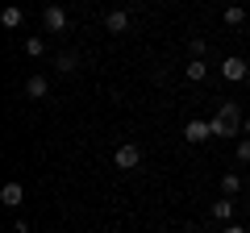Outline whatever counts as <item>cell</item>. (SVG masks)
I'll return each instance as SVG.
<instances>
[{
	"label": "cell",
	"instance_id": "obj_13",
	"mask_svg": "<svg viewBox=\"0 0 250 233\" xmlns=\"http://www.w3.org/2000/svg\"><path fill=\"white\" fill-rule=\"evenodd\" d=\"M238 192H242L238 175H233V171H229V175H221V196H238Z\"/></svg>",
	"mask_w": 250,
	"mask_h": 233
},
{
	"label": "cell",
	"instance_id": "obj_4",
	"mask_svg": "<svg viewBox=\"0 0 250 233\" xmlns=\"http://www.w3.org/2000/svg\"><path fill=\"white\" fill-rule=\"evenodd\" d=\"M42 25L50 29V34H62V29H67V13H62V4H46V9H42Z\"/></svg>",
	"mask_w": 250,
	"mask_h": 233
},
{
	"label": "cell",
	"instance_id": "obj_20",
	"mask_svg": "<svg viewBox=\"0 0 250 233\" xmlns=\"http://www.w3.org/2000/svg\"><path fill=\"white\" fill-rule=\"evenodd\" d=\"M246 200H250V192H246Z\"/></svg>",
	"mask_w": 250,
	"mask_h": 233
},
{
	"label": "cell",
	"instance_id": "obj_17",
	"mask_svg": "<svg viewBox=\"0 0 250 233\" xmlns=\"http://www.w3.org/2000/svg\"><path fill=\"white\" fill-rule=\"evenodd\" d=\"M238 162H250V137H246V142H238Z\"/></svg>",
	"mask_w": 250,
	"mask_h": 233
},
{
	"label": "cell",
	"instance_id": "obj_12",
	"mask_svg": "<svg viewBox=\"0 0 250 233\" xmlns=\"http://www.w3.org/2000/svg\"><path fill=\"white\" fill-rule=\"evenodd\" d=\"M242 21H246V9H242V4H225V25H233V29H238Z\"/></svg>",
	"mask_w": 250,
	"mask_h": 233
},
{
	"label": "cell",
	"instance_id": "obj_15",
	"mask_svg": "<svg viewBox=\"0 0 250 233\" xmlns=\"http://www.w3.org/2000/svg\"><path fill=\"white\" fill-rule=\"evenodd\" d=\"M25 54H29V58H42V54H46V42H42V38H25Z\"/></svg>",
	"mask_w": 250,
	"mask_h": 233
},
{
	"label": "cell",
	"instance_id": "obj_19",
	"mask_svg": "<svg viewBox=\"0 0 250 233\" xmlns=\"http://www.w3.org/2000/svg\"><path fill=\"white\" fill-rule=\"evenodd\" d=\"M242 129H246V134H250V116H246V125H242Z\"/></svg>",
	"mask_w": 250,
	"mask_h": 233
},
{
	"label": "cell",
	"instance_id": "obj_18",
	"mask_svg": "<svg viewBox=\"0 0 250 233\" xmlns=\"http://www.w3.org/2000/svg\"><path fill=\"white\" fill-rule=\"evenodd\" d=\"M225 233H246V229H242V225H225Z\"/></svg>",
	"mask_w": 250,
	"mask_h": 233
},
{
	"label": "cell",
	"instance_id": "obj_2",
	"mask_svg": "<svg viewBox=\"0 0 250 233\" xmlns=\"http://www.w3.org/2000/svg\"><path fill=\"white\" fill-rule=\"evenodd\" d=\"M113 162H117V167H121V171H134L138 162H142V150H138L134 142H125V146H117V154H113Z\"/></svg>",
	"mask_w": 250,
	"mask_h": 233
},
{
	"label": "cell",
	"instance_id": "obj_16",
	"mask_svg": "<svg viewBox=\"0 0 250 233\" xmlns=\"http://www.w3.org/2000/svg\"><path fill=\"white\" fill-rule=\"evenodd\" d=\"M188 50H192V58H205L208 42H205V38H192V46H188Z\"/></svg>",
	"mask_w": 250,
	"mask_h": 233
},
{
	"label": "cell",
	"instance_id": "obj_14",
	"mask_svg": "<svg viewBox=\"0 0 250 233\" xmlns=\"http://www.w3.org/2000/svg\"><path fill=\"white\" fill-rule=\"evenodd\" d=\"M54 67H59V75H71L75 67H80V58H75V54L67 50V54H59V63H54Z\"/></svg>",
	"mask_w": 250,
	"mask_h": 233
},
{
	"label": "cell",
	"instance_id": "obj_9",
	"mask_svg": "<svg viewBox=\"0 0 250 233\" xmlns=\"http://www.w3.org/2000/svg\"><path fill=\"white\" fill-rule=\"evenodd\" d=\"M21 21H25V13H21V4H9V9L0 13V25H4V29H17Z\"/></svg>",
	"mask_w": 250,
	"mask_h": 233
},
{
	"label": "cell",
	"instance_id": "obj_11",
	"mask_svg": "<svg viewBox=\"0 0 250 233\" xmlns=\"http://www.w3.org/2000/svg\"><path fill=\"white\" fill-rule=\"evenodd\" d=\"M213 216H217V221H225V225H229V216H233V200H229V196H221V200L213 204Z\"/></svg>",
	"mask_w": 250,
	"mask_h": 233
},
{
	"label": "cell",
	"instance_id": "obj_10",
	"mask_svg": "<svg viewBox=\"0 0 250 233\" xmlns=\"http://www.w3.org/2000/svg\"><path fill=\"white\" fill-rule=\"evenodd\" d=\"M184 75H188V79H192V83H196V79H205V75H208V67H205V58H188V67H184Z\"/></svg>",
	"mask_w": 250,
	"mask_h": 233
},
{
	"label": "cell",
	"instance_id": "obj_3",
	"mask_svg": "<svg viewBox=\"0 0 250 233\" xmlns=\"http://www.w3.org/2000/svg\"><path fill=\"white\" fill-rule=\"evenodd\" d=\"M221 75H225L229 83H242V79L250 75V67H246V58H238V54H229V58L221 63Z\"/></svg>",
	"mask_w": 250,
	"mask_h": 233
},
{
	"label": "cell",
	"instance_id": "obj_5",
	"mask_svg": "<svg viewBox=\"0 0 250 233\" xmlns=\"http://www.w3.org/2000/svg\"><path fill=\"white\" fill-rule=\"evenodd\" d=\"M0 204H9V208H21V204H25V188H21L17 179H13V183H4V188H0Z\"/></svg>",
	"mask_w": 250,
	"mask_h": 233
},
{
	"label": "cell",
	"instance_id": "obj_1",
	"mask_svg": "<svg viewBox=\"0 0 250 233\" xmlns=\"http://www.w3.org/2000/svg\"><path fill=\"white\" fill-rule=\"evenodd\" d=\"M246 125L242 121V113H238V104L233 100H221V108H217V116L208 121V129H213V137H233L238 129Z\"/></svg>",
	"mask_w": 250,
	"mask_h": 233
},
{
	"label": "cell",
	"instance_id": "obj_7",
	"mask_svg": "<svg viewBox=\"0 0 250 233\" xmlns=\"http://www.w3.org/2000/svg\"><path fill=\"white\" fill-rule=\"evenodd\" d=\"M184 137H188V142H208V137H213V129H208V121H188Z\"/></svg>",
	"mask_w": 250,
	"mask_h": 233
},
{
	"label": "cell",
	"instance_id": "obj_8",
	"mask_svg": "<svg viewBox=\"0 0 250 233\" xmlns=\"http://www.w3.org/2000/svg\"><path fill=\"white\" fill-rule=\"evenodd\" d=\"M104 25H108V34H125V29H129V13L125 9H113L104 17Z\"/></svg>",
	"mask_w": 250,
	"mask_h": 233
},
{
	"label": "cell",
	"instance_id": "obj_6",
	"mask_svg": "<svg viewBox=\"0 0 250 233\" xmlns=\"http://www.w3.org/2000/svg\"><path fill=\"white\" fill-rule=\"evenodd\" d=\"M46 92H50V79H46V75H29L25 79V96L29 100H46Z\"/></svg>",
	"mask_w": 250,
	"mask_h": 233
}]
</instances>
